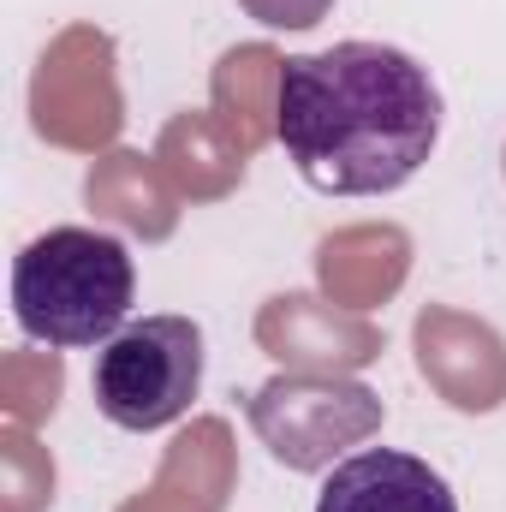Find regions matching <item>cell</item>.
I'll return each mask as SVG.
<instances>
[{"instance_id":"30bf717a","label":"cell","mask_w":506,"mask_h":512,"mask_svg":"<svg viewBox=\"0 0 506 512\" xmlns=\"http://www.w3.org/2000/svg\"><path fill=\"white\" fill-rule=\"evenodd\" d=\"M411 274V233L393 221H370V227H340L316 245V280L322 298H334L340 310H376L387 304Z\"/></svg>"},{"instance_id":"2e32d148","label":"cell","mask_w":506,"mask_h":512,"mask_svg":"<svg viewBox=\"0 0 506 512\" xmlns=\"http://www.w3.org/2000/svg\"><path fill=\"white\" fill-rule=\"evenodd\" d=\"M239 6L268 30H310L334 12V0H239Z\"/></svg>"},{"instance_id":"ba28073f","label":"cell","mask_w":506,"mask_h":512,"mask_svg":"<svg viewBox=\"0 0 506 512\" xmlns=\"http://www.w3.org/2000/svg\"><path fill=\"white\" fill-rule=\"evenodd\" d=\"M316 512H459V501L447 477L423 465L417 453L364 447L328 471Z\"/></svg>"},{"instance_id":"9a60e30c","label":"cell","mask_w":506,"mask_h":512,"mask_svg":"<svg viewBox=\"0 0 506 512\" xmlns=\"http://www.w3.org/2000/svg\"><path fill=\"white\" fill-rule=\"evenodd\" d=\"M60 387H66L60 352H6V364H0V399H6L12 423L36 429L42 417H54Z\"/></svg>"},{"instance_id":"277c9868","label":"cell","mask_w":506,"mask_h":512,"mask_svg":"<svg viewBox=\"0 0 506 512\" xmlns=\"http://www.w3.org/2000/svg\"><path fill=\"white\" fill-rule=\"evenodd\" d=\"M381 417L387 405L376 387L346 382V376H316V370H286L251 393L256 441L286 471H328L346 447L376 435Z\"/></svg>"},{"instance_id":"52a82bcc","label":"cell","mask_w":506,"mask_h":512,"mask_svg":"<svg viewBox=\"0 0 506 512\" xmlns=\"http://www.w3.org/2000/svg\"><path fill=\"white\" fill-rule=\"evenodd\" d=\"M411 346H417L423 382L453 411L483 417V411L506 405V340L489 322H477V316H465L453 304H429L411 322Z\"/></svg>"},{"instance_id":"4fadbf2b","label":"cell","mask_w":506,"mask_h":512,"mask_svg":"<svg viewBox=\"0 0 506 512\" xmlns=\"http://www.w3.org/2000/svg\"><path fill=\"white\" fill-rule=\"evenodd\" d=\"M280 54L268 42H245V48H227L215 60V78H209V102L227 126L239 131L245 149H262L268 137H280Z\"/></svg>"},{"instance_id":"3957f363","label":"cell","mask_w":506,"mask_h":512,"mask_svg":"<svg viewBox=\"0 0 506 512\" xmlns=\"http://www.w3.org/2000/svg\"><path fill=\"white\" fill-rule=\"evenodd\" d=\"M96 411L131 435L167 429L203 387V328L191 316H143L120 328L96 358Z\"/></svg>"},{"instance_id":"5b68a950","label":"cell","mask_w":506,"mask_h":512,"mask_svg":"<svg viewBox=\"0 0 506 512\" xmlns=\"http://www.w3.org/2000/svg\"><path fill=\"white\" fill-rule=\"evenodd\" d=\"M30 126L54 149L108 155L126 126V96L114 72V36L96 24H66L30 78Z\"/></svg>"},{"instance_id":"7c38bea8","label":"cell","mask_w":506,"mask_h":512,"mask_svg":"<svg viewBox=\"0 0 506 512\" xmlns=\"http://www.w3.org/2000/svg\"><path fill=\"white\" fill-rule=\"evenodd\" d=\"M84 203H90L96 221H114V227H126L137 239L161 245V239H173L185 197L173 191V179L161 173L155 155L108 149V155H96V167H90V179H84Z\"/></svg>"},{"instance_id":"8992f818","label":"cell","mask_w":506,"mask_h":512,"mask_svg":"<svg viewBox=\"0 0 506 512\" xmlns=\"http://www.w3.org/2000/svg\"><path fill=\"white\" fill-rule=\"evenodd\" d=\"M256 346L286 364V370H316V376H346L376 364L387 334L370 316L340 310L334 298L316 292H280L256 310Z\"/></svg>"},{"instance_id":"5bb4252c","label":"cell","mask_w":506,"mask_h":512,"mask_svg":"<svg viewBox=\"0 0 506 512\" xmlns=\"http://www.w3.org/2000/svg\"><path fill=\"white\" fill-rule=\"evenodd\" d=\"M42 507H54V459L24 423H6L0 429V512Z\"/></svg>"},{"instance_id":"9c48e42d","label":"cell","mask_w":506,"mask_h":512,"mask_svg":"<svg viewBox=\"0 0 506 512\" xmlns=\"http://www.w3.org/2000/svg\"><path fill=\"white\" fill-rule=\"evenodd\" d=\"M239 483L233 465V435L221 417H197L161 459L155 483L143 495H131L120 512H227Z\"/></svg>"},{"instance_id":"6da1fadb","label":"cell","mask_w":506,"mask_h":512,"mask_svg":"<svg viewBox=\"0 0 506 512\" xmlns=\"http://www.w3.org/2000/svg\"><path fill=\"white\" fill-rule=\"evenodd\" d=\"M280 143L328 197L399 191L441 143L429 66L387 42H334L280 66Z\"/></svg>"},{"instance_id":"7a4b0ae2","label":"cell","mask_w":506,"mask_h":512,"mask_svg":"<svg viewBox=\"0 0 506 512\" xmlns=\"http://www.w3.org/2000/svg\"><path fill=\"white\" fill-rule=\"evenodd\" d=\"M137 274L114 233L48 227L12 262V316L42 346H96L114 340L131 310Z\"/></svg>"},{"instance_id":"8fae6325","label":"cell","mask_w":506,"mask_h":512,"mask_svg":"<svg viewBox=\"0 0 506 512\" xmlns=\"http://www.w3.org/2000/svg\"><path fill=\"white\" fill-rule=\"evenodd\" d=\"M155 161H161V173L173 179L179 197L215 203V197L239 191V179H245V167H251V149L239 143V131L227 126L215 108H185V114H173V120L161 126Z\"/></svg>"}]
</instances>
